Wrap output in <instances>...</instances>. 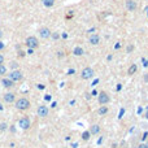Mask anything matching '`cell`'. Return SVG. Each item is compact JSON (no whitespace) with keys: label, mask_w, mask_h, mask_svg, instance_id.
Wrapping results in <instances>:
<instances>
[{"label":"cell","mask_w":148,"mask_h":148,"mask_svg":"<svg viewBox=\"0 0 148 148\" xmlns=\"http://www.w3.org/2000/svg\"><path fill=\"white\" fill-rule=\"evenodd\" d=\"M16 108L18 110H26V109L30 108V101L26 98H21L16 101Z\"/></svg>","instance_id":"obj_1"},{"label":"cell","mask_w":148,"mask_h":148,"mask_svg":"<svg viewBox=\"0 0 148 148\" xmlns=\"http://www.w3.org/2000/svg\"><path fill=\"white\" fill-rule=\"evenodd\" d=\"M25 43H26V47L31 48V50L38 48V46H39V42H38V39H36L35 36H27L26 40H25Z\"/></svg>","instance_id":"obj_2"},{"label":"cell","mask_w":148,"mask_h":148,"mask_svg":"<svg viewBox=\"0 0 148 148\" xmlns=\"http://www.w3.org/2000/svg\"><path fill=\"white\" fill-rule=\"evenodd\" d=\"M81 77H82V79H91L92 77H94V70H92V68H88V66L84 68L81 73Z\"/></svg>","instance_id":"obj_3"},{"label":"cell","mask_w":148,"mask_h":148,"mask_svg":"<svg viewBox=\"0 0 148 148\" xmlns=\"http://www.w3.org/2000/svg\"><path fill=\"white\" fill-rule=\"evenodd\" d=\"M98 100H99V104L105 105V104H108L109 101H110V98H109V95L106 94V92H100L99 96H98Z\"/></svg>","instance_id":"obj_4"},{"label":"cell","mask_w":148,"mask_h":148,"mask_svg":"<svg viewBox=\"0 0 148 148\" xmlns=\"http://www.w3.org/2000/svg\"><path fill=\"white\" fill-rule=\"evenodd\" d=\"M9 78L12 79L13 82H18V81H21L22 79V73L20 72V70H12L11 72V74H9Z\"/></svg>","instance_id":"obj_5"},{"label":"cell","mask_w":148,"mask_h":148,"mask_svg":"<svg viewBox=\"0 0 148 148\" xmlns=\"http://www.w3.org/2000/svg\"><path fill=\"white\" fill-rule=\"evenodd\" d=\"M18 125H20L21 129H23V130H26V129L30 127V118L27 117H22L20 120V122H18Z\"/></svg>","instance_id":"obj_6"},{"label":"cell","mask_w":148,"mask_h":148,"mask_svg":"<svg viewBox=\"0 0 148 148\" xmlns=\"http://www.w3.org/2000/svg\"><path fill=\"white\" fill-rule=\"evenodd\" d=\"M51 30L48 27H42L39 30V35H40V38H43V39H47V38H50L51 36Z\"/></svg>","instance_id":"obj_7"},{"label":"cell","mask_w":148,"mask_h":148,"mask_svg":"<svg viewBox=\"0 0 148 148\" xmlns=\"http://www.w3.org/2000/svg\"><path fill=\"white\" fill-rule=\"evenodd\" d=\"M88 42L91 43L92 46H98L99 43H100V36H99L98 34H92V35H90Z\"/></svg>","instance_id":"obj_8"},{"label":"cell","mask_w":148,"mask_h":148,"mask_svg":"<svg viewBox=\"0 0 148 148\" xmlns=\"http://www.w3.org/2000/svg\"><path fill=\"white\" fill-rule=\"evenodd\" d=\"M48 112H50V110H48V108L46 105H40L39 108H38V116H39V117H47Z\"/></svg>","instance_id":"obj_9"},{"label":"cell","mask_w":148,"mask_h":148,"mask_svg":"<svg viewBox=\"0 0 148 148\" xmlns=\"http://www.w3.org/2000/svg\"><path fill=\"white\" fill-rule=\"evenodd\" d=\"M1 83H3V86L5 87V88H11V87L14 86V82L12 81L11 78H3L1 79Z\"/></svg>","instance_id":"obj_10"},{"label":"cell","mask_w":148,"mask_h":148,"mask_svg":"<svg viewBox=\"0 0 148 148\" xmlns=\"http://www.w3.org/2000/svg\"><path fill=\"white\" fill-rule=\"evenodd\" d=\"M126 8L130 12L135 11V9H137V3H135L134 0H126Z\"/></svg>","instance_id":"obj_11"},{"label":"cell","mask_w":148,"mask_h":148,"mask_svg":"<svg viewBox=\"0 0 148 148\" xmlns=\"http://www.w3.org/2000/svg\"><path fill=\"white\" fill-rule=\"evenodd\" d=\"M3 99H4L5 103H13L14 101V94H12V92H7L5 95L3 96Z\"/></svg>","instance_id":"obj_12"},{"label":"cell","mask_w":148,"mask_h":148,"mask_svg":"<svg viewBox=\"0 0 148 148\" xmlns=\"http://www.w3.org/2000/svg\"><path fill=\"white\" fill-rule=\"evenodd\" d=\"M90 133H91V134H94V135L99 134V133H100V126H99V125H92Z\"/></svg>","instance_id":"obj_13"},{"label":"cell","mask_w":148,"mask_h":148,"mask_svg":"<svg viewBox=\"0 0 148 148\" xmlns=\"http://www.w3.org/2000/svg\"><path fill=\"white\" fill-rule=\"evenodd\" d=\"M42 1H43V5L47 7V8L53 7V4H55V0H42Z\"/></svg>","instance_id":"obj_14"},{"label":"cell","mask_w":148,"mask_h":148,"mask_svg":"<svg viewBox=\"0 0 148 148\" xmlns=\"http://www.w3.org/2000/svg\"><path fill=\"white\" fill-rule=\"evenodd\" d=\"M73 53H74L76 56H82V55H83V50H82L81 47H76L74 51H73Z\"/></svg>","instance_id":"obj_15"},{"label":"cell","mask_w":148,"mask_h":148,"mask_svg":"<svg viewBox=\"0 0 148 148\" xmlns=\"http://www.w3.org/2000/svg\"><path fill=\"white\" fill-rule=\"evenodd\" d=\"M98 113L100 116H104V115H106V113H108V108H106V106H100V108H99V110H98Z\"/></svg>","instance_id":"obj_16"},{"label":"cell","mask_w":148,"mask_h":148,"mask_svg":"<svg viewBox=\"0 0 148 148\" xmlns=\"http://www.w3.org/2000/svg\"><path fill=\"white\" fill-rule=\"evenodd\" d=\"M7 74V66L5 65H0V76H5Z\"/></svg>","instance_id":"obj_17"},{"label":"cell","mask_w":148,"mask_h":148,"mask_svg":"<svg viewBox=\"0 0 148 148\" xmlns=\"http://www.w3.org/2000/svg\"><path fill=\"white\" fill-rule=\"evenodd\" d=\"M135 72H137V65H135V64H133L129 68V74H134Z\"/></svg>","instance_id":"obj_18"},{"label":"cell","mask_w":148,"mask_h":148,"mask_svg":"<svg viewBox=\"0 0 148 148\" xmlns=\"http://www.w3.org/2000/svg\"><path fill=\"white\" fill-rule=\"evenodd\" d=\"M90 135H91V133H90V131H84L83 134H82V139H83V140H88L90 139Z\"/></svg>","instance_id":"obj_19"},{"label":"cell","mask_w":148,"mask_h":148,"mask_svg":"<svg viewBox=\"0 0 148 148\" xmlns=\"http://www.w3.org/2000/svg\"><path fill=\"white\" fill-rule=\"evenodd\" d=\"M7 127H8V125H7L5 122L0 123V130H1V131H4V130H7Z\"/></svg>","instance_id":"obj_20"},{"label":"cell","mask_w":148,"mask_h":148,"mask_svg":"<svg viewBox=\"0 0 148 148\" xmlns=\"http://www.w3.org/2000/svg\"><path fill=\"white\" fill-rule=\"evenodd\" d=\"M51 36H52V38H53V39H55V40H57V39H59V38H60V35H59V34H57V33H53V34H51Z\"/></svg>","instance_id":"obj_21"},{"label":"cell","mask_w":148,"mask_h":148,"mask_svg":"<svg viewBox=\"0 0 148 148\" xmlns=\"http://www.w3.org/2000/svg\"><path fill=\"white\" fill-rule=\"evenodd\" d=\"M11 66H12V69H17V68H18V64H17V62H14V61H12L11 62Z\"/></svg>","instance_id":"obj_22"},{"label":"cell","mask_w":148,"mask_h":148,"mask_svg":"<svg viewBox=\"0 0 148 148\" xmlns=\"http://www.w3.org/2000/svg\"><path fill=\"white\" fill-rule=\"evenodd\" d=\"M147 138H148V133H147V131H145V133H144V134H143L142 139H143V140H145V139H147Z\"/></svg>","instance_id":"obj_23"},{"label":"cell","mask_w":148,"mask_h":148,"mask_svg":"<svg viewBox=\"0 0 148 148\" xmlns=\"http://www.w3.org/2000/svg\"><path fill=\"white\" fill-rule=\"evenodd\" d=\"M3 62H4V56L3 55H0V65L3 64Z\"/></svg>","instance_id":"obj_24"},{"label":"cell","mask_w":148,"mask_h":148,"mask_svg":"<svg viewBox=\"0 0 148 148\" xmlns=\"http://www.w3.org/2000/svg\"><path fill=\"white\" fill-rule=\"evenodd\" d=\"M138 148H148V144H140Z\"/></svg>","instance_id":"obj_25"},{"label":"cell","mask_w":148,"mask_h":148,"mask_svg":"<svg viewBox=\"0 0 148 148\" xmlns=\"http://www.w3.org/2000/svg\"><path fill=\"white\" fill-rule=\"evenodd\" d=\"M98 82H99V79H95V81H94V83H92L91 86H96V83H98Z\"/></svg>","instance_id":"obj_26"},{"label":"cell","mask_w":148,"mask_h":148,"mask_svg":"<svg viewBox=\"0 0 148 148\" xmlns=\"http://www.w3.org/2000/svg\"><path fill=\"white\" fill-rule=\"evenodd\" d=\"M27 53H29V55H33V50H31V48H29V51H27Z\"/></svg>","instance_id":"obj_27"},{"label":"cell","mask_w":148,"mask_h":148,"mask_svg":"<svg viewBox=\"0 0 148 148\" xmlns=\"http://www.w3.org/2000/svg\"><path fill=\"white\" fill-rule=\"evenodd\" d=\"M62 38H64V39H66V38H68V34L64 33V34H62Z\"/></svg>","instance_id":"obj_28"},{"label":"cell","mask_w":148,"mask_h":148,"mask_svg":"<svg viewBox=\"0 0 148 148\" xmlns=\"http://www.w3.org/2000/svg\"><path fill=\"white\" fill-rule=\"evenodd\" d=\"M44 99H46V100H51V96H50V95H47Z\"/></svg>","instance_id":"obj_29"},{"label":"cell","mask_w":148,"mask_h":148,"mask_svg":"<svg viewBox=\"0 0 148 148\" xmlns=\"http://www.w3.org/2000/svg\"><path fill=\"white\" fill-rule=\"evenodd\" d=\"M4 48V44H1V43H0V50H3Z\"/></svg>","instance_id":"obj_30"},{"label":"cell","mask_w":148,"mask_h":148,"mask_svg":"<svg viewBox=\"0 0 148 148\" xmlns=\"http://www.w3.org/2000/svg\"><path fill=\"white\" fill-rule=\"evenodd\" d=\"M145 118H148V109H147V113H145Z\"/></svg>","instance_id":"obj_31"},{"label":"cell","mask_w":148,"mask_h":148,"mask_svg":"<svg viewBox=\"0 0 148 148\" xmlns=\"http://www.w3.org/2000/svg\"><path fill=\"white\" fill-rule=\"evenodd\" d=\"M1 36H3V33H1V30H0V38H1Z\"/></svg>","instance_id":"obj_32"}]
</instances>
